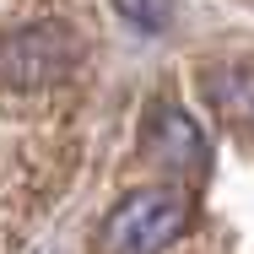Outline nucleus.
I'll return each instance as SVG.
<instances>
[{"mask_svg":"<svg viewBox=\"0 0 254 254\" xmlns=\"http://www.w3.org/2000/svg\"><path fill=\"white\" fill-rule=\"evenodd\" d=\"M190 195L179 184H146L130 190L119 205H108L98 227L103 254H162L190 233Z\"/></svg>","mask_w":254,"mask_h":254,"instance_id":"f257e3e1","label":"nucleus"},{"mask_svg":"<svg viewBox=\"0 0 254 254\" xmlns=\"http://www.w3.org/2000/svg\"><path fill=\"white\" fill-rule=\"evenodd\" d=\"M81 65V44L65 22H27L0 33V87L11 92H44L70 81Z\"/></svg>","mask_w":254,"mask_h":254,"instance_id":"f03ea898","label":"nucleus"},{"mask_svg":"<svg viewBox=\"0 0 254 254\" xmlns=\"http://www.w3.org/2000/svg\"><path fill=\"white\" fill-rule=\"evenodd\" d=\"M141 157L157 162V168H168L173 179H200L205 173V135L184 108L152 103L146 125H141Z\"/></svg>","mask_w":254,"mask_h":254,"instance_id":"7ed1b4c3","label":"nucleus"},{"mask_svg":"<svg viewBox=\"0 0 254 254\" xmlns=\"http://www.w3.org/2000/svg\"><path fill=\"white\" fill-rule=\"evenodd\" d=\"M205 92H211L216 114L227 125H238V130L254 135V65H222V70H211Z\"/></svg>","mask_w":254,"mask_h":254,"instance_id":"20e7f679","label":"nucleus"},{"mask_svg":"<svg viewBox=\"0 0 254 254\" xmlns=\"http://www.w3.org/2000/svg\"><path fill=\"white\" fill-rule=\"evenodd\" d=\"M114 11L141 33H162L173 22V0H114Z\"/></svg>","mask_w":254,"mask_h":254,"instance_id":"39448f33","label":"nucleus"}]
</instances>
